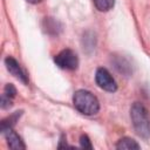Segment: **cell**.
Segmentation results:
<instances>
[{
    "label": "cell",
    "mask_w": 150,
    "mask_h": 150,
    "mask_svg": "<svg viewBox=\"0 0 150 150\" xmlns=\"http://www.w3.org/2000/svg\"><path fill=\"white\" fill-rule=\"evenodd\" d=\"M81 145L84 149H91L93 148L91 146V143H90V141H89V138L87 136H82L81 137Z\"/></svg>",
    "instance_id": "obj_11"
},
{
    "label": "cell",
    "mask_w": 150,
    "mask_h": 150,
    "mask_svg": "<svg viewBox=\"0 0 150 150\" xmlns=\"http://www.w3.org/2000/svg\"><path fill=\"white\" fill-rule=\"evenodd\" d=\"M15 94H16V90H15V88H14L13 84H7V86L5 87L4 95H6V96L9 97V98H13V97L15 96Z\"/></svg>",
    "instance_id": "obj_10"
},
{
    "label": "cell",
    "mask_w": 150,
    "mask_h": 150,
    "mask_svg": "<svg viewBox=\"0 0 150 150\" xmlns=\"http://www.w3.org/2000/svg\"><path fill=\"white\" fill-rule=\"evenodd\" d=\"M130 117L132 121V125L138 136L142 138L150 137V118L148 110L142 103H134L130 109Z\"/></svg>",
    "instance_id": "obj_1"
},
{
    "label": "cell",
    "mask_w": 150,
    "mask_h": 150,
    "mask_svg": "<svg viewBox=\"0 0 150 150\" xmlns=\"http://www.w3.org/2000/svg\"><path fill=\"white\" fill-rule=\"evenodd\" d=\"M28 2H30V4H38V2H40L41 0H27Z\"/></svg>",
    "instance_id": "obj_12"
},
{
    "label": "cell",
    "mask_w": 150,
    "mask_h": 150,
    "mask_svg": "<svg viewBox=\"0 0 150 150\" xmlns=\"http://www.w3.org/2000/svg\"><path fill=\"white\" fill-rule=\"evenodd\" d=\"M19 116H20V112H19V111H16L14 115L9 116L7 120H4V121L1 122V131L4 132L5 130H7V129L12 128V127H13V124L15 123V121L18 120V117H19Z\"/></svg>",
    "instance_id": "obj_9"
},
{
    "label": "cell",
    "mask_w": 150,
    "mask_h": 150,
    "mask_svg": "<svg viewBox=\"0 0 150 150\" xmlns=\"http://www.w3.org/2000/svg\"><path fill=\"white\" fill-rule=\"evenodd\" d=\"M4 134L6 136V139H7V143H8V146L9 148H12V149H25L26 148L25 144H23V142L21 141L20 136L15 131H13L12 128L5 130Z\"/></svg>",
    "instance_id": "obj_6"
},
{
    "label": "cell",
    "mask_w": 150,
    "mask_h": 150,
    "mask_svg": "<svg viewBox=\"0 0 150 150\" xmlns=\"http://www.w3.org/2000/svg\"><path fill=\"white\" fill-rule=\"evenodd\" d=\"M5 63H6V67H7L8 71H9L13 76H15L16 79H19V80L22 81L23 83H27V81H28V80H27V76H26L25 71L22 70V68L20 67V64L18 63V61H16L15 59L8 56V57H6Z\"/></svg>",
    "instance_id": "obj_5"
},
{
    "label": "cell",
    "mask_w": 150,
    "mask_h": 150,
    "mask_svg": "<svg viewBox=\"0 0 150 150\" xmlns=\"http://www.w3.org/2000/svg\"><path fill=\"white\" fill-rule=\"evenodd\" d=\"M115 0H94V4L96 8L101 12H107L110 8H112Z\"/></svg>",
    "instance_id": "obj_8"
},
{
    "label": "cell",
    "mask_w": 150,
    "mask_h": 150,
    "mask_svg": "<svg viewBox=\"0 0 150 150\" xmlns=\"http://www.w3.org/2000/svg\"><path fill=\"white\" fill-rule=\"evenodd\" d=\"M95 81L100 88L107 91H115L117 89V84L114 77L105 68H98L95 74Z\"/></svg>",
    "instance_id": "obj_4"
},
{
    "label": "cell",
    "mask_w": 150,
    "mask_h": 150,
    "mask_svg": "<svg viewBox=\"0 0 150 150\" xmlns=\"http://www.w3.org/2000/svg\"><path fill=\"white\" fill-rule=\"evenodd\" d=\"M74 107L84 115H95L100 109V103L96 96L88 90H77L73 96Z\"/></svg>",
    "instance_id": "obj_2"
},
{
    "label": "cell",
    "mask_w": 150,
    "mask_h": 150,
    "mask_svg": "<svg viewBox=\"0 0 150 150\" xmlns=\"http://www.w3.org/2000/svg\"><path fill=\"white\" fill-rule=\"evenodd\" d=\"M55 63L62 68V69H67V70H74L77 68L79 66V59L77 55L70 50V49H64L62 52H60L55 59H54Z\"/></svg>",
    "instance_id": "obj_3"
},
{
    "label": "cell",
    "mask_w": 150,
    "mask_h": 150,
    "mask_svg": "<svg viewBox=\"0 0 150 150\" xmlns=\"http://www.w3.org/2000/svg\"><path fill=\"white\" fill-rule=\"evenodd\" d=\"M116 148L117 149H139V144L132 138L124 137L118 141V143L116 144Z\"/></svg>",
    "instance_id": "obj_7"
}]
</instances>
